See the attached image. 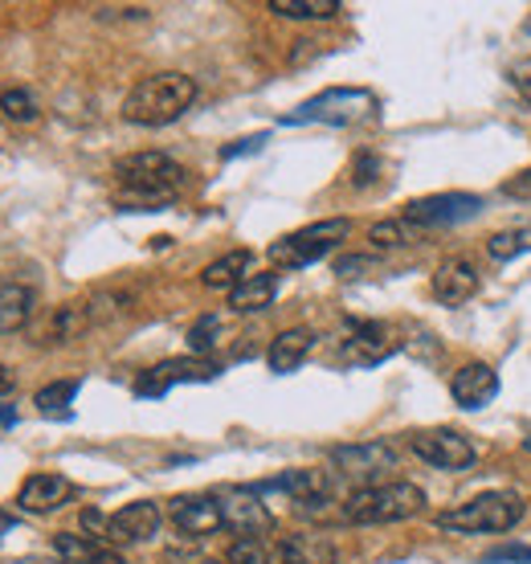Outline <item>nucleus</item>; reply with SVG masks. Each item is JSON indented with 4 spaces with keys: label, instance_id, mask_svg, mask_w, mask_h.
<instances>
[{
    "label": "nucleus",
    "instance_id": "obj_34",
    "mask_svg": "<svg viewBox=\"0 0 531 564\" xmlns=\"http://www.w3.org/2000/svg\"><path fill=\"white\" fill-rule=\"evenodd\" d=\"M503 193H507V197H531V169H528V172H519L516 181H507V184H503Z\"/></svg>",
    "mask_w": 531,
    "mask_h": 564
},
{
    "label": "nucleus",
    "instance_id": "obj_3",
    "mask_svg": "<svg viewBox=\"0 0 531 564\" xmlns=\"http://www.w3.org/2000/svg\"><path fill=\"white\" fill-rule=\"evenodd\" d=\"M519 520H523V499L516 491H483L458 508L442 511L437 528L458 536H483V532H511Z\"/></svg>",
    "mask_w": 531,
    "mask_h": 564
},
{
    "label": "nucleus",
    "instance_id": "obj_20",
    "mask_svg": "<svg viewBox=\"0 0 531 564\" xmlns=\"http://www.w3.org/2000/svg\"><path fill=\"white\" fill-rule=\"evenodd\" d=\"M54 552L62 556V564H123L119 552L98 544L95 536H74V532H57Z\"/></svg>",
    "mask_w": 531,
    "mask_h": 564
},
{
    "label": "nucleus",
    "instance_id": "obj_10",
    "mask_svg": "<svg viewBox=\"0 0 531 564\" xmlns=\"http://www.w3.org/2000/svg\"><path fill=\"white\" fill-rule=\"evenodd\" d=\"M392 352H401V336H397V327L377 324V319H351L348 336L339 344V356L348 365H380Z\"/></svg>",
    "mask_w": 531,
    "mask_h": 564
},
{
    "label": "nucleus",
    "instance_id": "obj_29",
    "mask_svg": "<svg viewBox=\"0 0 531 564\" xmlns=\"http://www.w3.org/2000/svg\"><path fill=\"white\" fill-rule=\"evenodd\" d=\"M368 241H372V250H397V246H405V221H380V226L368 229Z\"/></svg>",
    "mask_w": 531,
    "mask_h": 564
},
{
    "label": "nucleus",
    "instance_id": "obj_14",
    "mask_svg": "<svg viewBox=\"0 0 531 564\" xmlns=\"http://www.w3.org/2000/svg\"><path fill=\"white\" fill-rule=\"evenodd\" d=\"M160 532V508L152 499H136L119 508L115 516H107V540L111 544H143Z\"/></svg>",
    "mask_w": 531,
    "mask_h": 564
},
{
    "label": "nucleus",
    "instance_id": "obj_2",
    "mask_svg": "<svg viewBox=\"0 0 531 564\" xmlns=\"http://www.w3.org/2000/svg\"><path fill=\"white\" fill-rule=\"evenodd\" d=\"M196 102V83L181 70L152 74L131 86L123 99V119L136 128H169Z\"/></svg>",
    "mask_w": 531,
    "mask_h": 564
},
{
    "label": "nucleus",
    "instance_id": "obj_22",
    "mask_svg": "<svg viewBox=\"0 0 531 564\" xmlns=\"http://www.w3.org/2000/svg\"><path fill=\"white\" fill-rule=\"evenodd\" d=\"M279 295V274H250V279L229 291V307L238 315H253V311H266Z\"/></svg>",
    "mask_w": 531,
    "mask_h": 564
},
{
    "label": "nucleus",
    "instance_id": "obj_33",
    "mask_svg": "<svg viewBox=\"0 0 531 564\" xmlns=\"http://www.w3.org/2000/svg\"><path fill=\"white\" fill-rule=\"evenodd\" d=\"M262 143H266V135H250V140L229 143L221 155H225V160H234V155H246V152H262Z\"/></svg>",
    "mask_w": 531,
    "mask_h": 564
},
{
    "label": "nucleus",
    "instance_id": "obj_12",
    "mask_svg": "<svg viewBox=\"0 0 531 564\" xmlns=\"http://www.w3.org/2000/svg\"><path fill=\"white\" fill-rule=\"evenodd\" d=\"M332 463L344 479L364 482V487H377L380 475L397 466V451L389 442H356V446H336L332 451Z\"/></svg>",
    "mask_w": 531,
    "mask_h": 564
},
{
    "label": "nucleus",
    "instance_id": "obj_17",
    "mask_svg": "<svg viewBox=\"0 0 531 564\" xmlns=\"http://www.w3.org/2000/svg\"><path fill=\"white\" fill-rule=\"evenodd\" d=\"M434 295L446 307H462L478 295V270L466 258H446L434 274Z\"/></svg>",
    "mask_w": 531,
    "mask_h": 564
},
{
    "label": "nucleus",
    "instance_id": "obj_26",
    "mask_svg": "<svg viewBox=\"0 0 531 564\" xmlns=\"http://www.w3.org/2000/svg\"><path fill=\"white\" fill-rule=\"evenodd\" d=\"M78 397V381H54L37 393V410L45 417H71V401Z\"/></svg>",
    "mask_w": 531,
    "mask_h": 564
},
{
    "label": "nucleus",
    "instance_id": "obj_30",
    "mask_svg": "<svg viewBox=\"0 0 531 564\" xmlns=\"http://www.w3.org/2000/svg\"><path fill=\"white\" fill-rule=\"evenodd\" d=\"M507 78H511V90H516L519 99L531 107V57H519V62H511Z\"/></svg>",
    "mask_w": 531,
    "mask_h": 564
},
{
    "label": "nucleus",
    "instance_id": "obj_38",
    "mask_svg": "<svg viewBox=\"0 0 531 564\" xmlns=\"http://www.w3.org/2000/svg\"><path fill=\"white\" fill-rule=\"evenodd\" d=\"M523 451H531V434H528V437H523Z\"/></svg>",
    "mask_w": 531,
    "mask_h": 564
},
{
    "label": "nucleus",
    "instance_id": "obj_24",
    "mask_svg": "<svg viewBox=\"0 0 531 564\" xmlns=\"http://www.w3.org/2000/svg\"><path fill=\"white\" fill-rule=\"evenodd\" d=\"M270 13L291 17V21H327L339 13L336 0H270Z\"/></svg>",
    "mask_w": 531,
    "mask_h": 564
},
{
    "label": "nucleus",
    "instance_id": "obj_32",
    "mask_svg": "<svg viewBox=\"0 0 531 564\" xmlns=\"http://www.w3.org/2000/svg\"><path fill=\"white\" fill-rule=\"evenodd\" d=\"M377 172H380V160H377V155L360 152V155H356V169H351V184H356V188H364V184L377 181Z\"/></svg>",
    "mask_w": 531,
    "mask_h": 564
},
{
    "label": "nucleus",
    "instance_id": "obj_5",
    "mask_svg": "<svg viewBox=\"0 0 531 564\" xmlns=\"http://www.w3.org/2000/svg\"><path fill=\"white\" fill-rule=\"evenodd\" d=\"M377 115V95L360 86H332L315 99H307L299 111H291L282 123H327V128H356L364 119Z\"/></svg>",
    "mask_w": 531,
    "mask_h": 564
},
{
    "label": "nucleus",
    "instance_id": "obj_4",
    "mask_svg": "<svg viewBox=\"0 0 531 564\" xmlns=\"http://www.w3.org/2000/svg\"><path fill=\"white\" fill-rule=\"evenodd\" d=\"M425 508V491L405 479L377 482V487H360L344 503V520L348 523H401L413 520Z\"/></svg>",
    "mask_w": 531,
    "mask_h": 564
},
{
    "label": "nucleus",
    "instance_id": "obj_16",
    "mask_svg": "<svg viewBox=\"0 0 531 564\" xmlns=\"http://www.w3.org/2000/svg\"><path fill=\"white\" fill-rule=\"evenodd\" d=\"M74 499V482L66 475H29L21 482V495H17V503L33 516H45V511H57L62 503H71Z\"/></svg>",
    "mask_w": 531,
    "mask_h": 564
},
{
    "label": "nucleus",
    "instance_id": "obj_39",
    "mask_svg": "<svg viewBox=\"0 0 531 564\" xmlns=\"http://www.w3.org/2000/svg\"><path fill=\"white\" fill-rule=\"evenodd\" d=\"M205 564H229V561H205Z\"/></svg>",
    "mask_w": 531,
    "mask_h": 564
},
{
    "label": "nucleus",
    "instance_id": "obj_27",
    "mask_svg": "<svg viewBox=\"0 0 531 564\" xmlns=\"http://www.w3.org/2000/svg\"><path fill=\"white\" fill-rule=\"evenodd\" d=\"M37 111H42V107H37V99L29 95L25 86H13V90H4V95H0V115H4V119H13V123H33Z\"/></svg>",
    "mask_w": 531,
    "mask_h": 564
},
{
    "label": "nucleus",
    "instance_id": "obj_37",
    "mask_svg": "<svg viewBox=\"0 0 531 564\" xmlns=\"http://www.w3.org/2000/svg\"><path fill=\"white\" fill-rule=\"evenodd\" d=\"M9 528H13V516H9V511H0V536H4Z\"/></svg>",
    "mask_w": 531,
    "mask_h": 564
},
{
    "label": "nucleus",
    "instance_id": "obj_6",
    "mask_svg": "<svg viewBox=\"0 0 531 564\" xmlns=\"http://www.w3.org/2000/svg\"><path fill=\"white\" fill-rule=\"evenodd\" d=\"M351 226L348 217H327V221H315V226H303L279 238L270 246V262L282 270H299V267H311V262H319L336 250L339 241H348Z\"/></svg>",
    "mask_w": 531,
    "mask_h": 564
},
{
    "label": "nucleus",
    "instance_id": "obj_23",
    "mask_svg": "<svg viewBox=\"0 0 531 564\" xmlns=\"http://www.w3.org/2000/svg\"><path fill=\"white\" fill-rule=\"evenodd\" d=\"M33 315V291L25 282H0V332H21Z\"/></svg>",
    "mask_w": 531,
    "mask_h": 564
},
{
    "label": "nucleus",
    "instance_id": "obj_7",
    "mask_svg": "<svg viewBox=\"0 0 531 564\" xmlns=\"http://www.w3.org/2000/svg\"><path fill=\"white\" fill-rule=\"evenodd\" d=\"M483 213V197L475 193H434V197H418L409 200L401 221L418 229H437V226H462Z\"/></svg>",
    "mask_w": 531,
    "mask_h": 564
},
{
    "label": "nucleus",
    "instance_id": "obj_13",
    "mask_svg": "<svg viewBox=\"0 0 531 564\" xmlns=\"http://www.w3.org/2000/svg\"><path fill=\"white\" fill-rule=\"evenodd\" d=\"M169 520L184 536H209V532L225 528L221 499L217 495H181V499L169 503Z\"/></svg>",
    "mask_w": 531,
    "mask_h": 564
},
{
    "label": "nucleus",
    "instance_id": "obj_31",
    "mask_svg": "<svg viewBox=\"0 0 531 564\" xmlns=\"http://www.w3.org/2000/svg\"><path fill=\"white\" fill-rule=\"evenodd\" d=\"M483 564H531V549L528 544H503V549H490Z\"/></svg>",
    "mask_w": 531,
    "mask_h": 564
},
{
    "label": "nucleus",
    "instance_id": "obj_11",
    "mask_svg": "<svg viewBox=\"0 0 531 564\" xmlns=\"http://www.w3.org/2000/svg\"><path fill=\"white\" fill-rule=\"evenodd\" d=\"M409 446L421 463L437 466V470H466L478 458L475 442L458 430H421V434L409 437Z\"/></svg>",
    "mask_w": 531,
    "mask_h": 564
},
{
    "label": "nucleus",
    "instance_id": "obj_8",
    "mask_svg": "<svg viewBox=\"0 0 531 564\" xmlns=\"http://www.w3.org/2000/svg\"><path fill=\"white\" fill-rule=\"evenodd\" d=\"M221 377L217 360L205 356H181V360H160L155 368H148L140 381H136V397H164L172 384H205Z\"/></svg>",
    "mask_w": 531,
    "mask_h": 564
},
{
    "label": "nucleus",
    "instance_id": "obj_1",
    "mask_svg": "<svg viewBox=\"0 0 531 564\" xmlns=\"http://www.w3.org/2000/svg\"><path fill=\"white\" fill-rule=\"evenodd\" d=\"M115 176H119V209L155 213L181 193L188 172L164 152H131L115 164Z\"/></svg>",
    "mask_w": 531,
    "mask_h": 564
},
{
    "label": "nucleus",
    "instance_id": "obj_28",
    "mask_svg": "<svg viewBox=\"0 0 531 564\" xmlns=\"http://www.w3.org/2000/svg\"><path fill=\"white\" fill-rule=\"evenodd\" d=\"M217 336H221V319L217 315H201L188 327V348H193V356H205L209 348H217Z\"/></svg>",
    "mask_w": 531,
    "mask_h": 564
},
{
    "label": "nucleus",
    "instance_id": "obj_21",
    "mask_svg": "<svg viewBox=\"0 0 531 564\" xmlns=\"http://www.w3.org/2000/svg\"><path fill=\"white\" fill-rule=\"evenodd\" d=\"M250 267H253L250 250H229V254H221L217 262H209V267L201 270V282L209 291H234V286H241V282L250 279Z\"/></svg>",
    "mask_w": 531,
    "mask_h": 564
},
{
    "label": "nucleus",
    "instance_id": "obj_25",
    "mask_svg": "<svg viewBox=\"0 0 531 564\" xmlns=\"http://www.w3.org/2000/svg\"><path fill=\"white\" fill-rule=\"evenodd\" d=\"M531 250V226H516V229H499L487 238V254L495 262H511V258L528 254Z\"/></svg>",
    "mask_w": 531,
    "mask_h": 564
},
{
    "label": "nucleus",
    "instance_id": "obj_9",
    "mask_svg": "<svg viewBox=\"0 0 531 564\" xmlns=\"http://www.w3.org/2000/svg\"><path fill=\"white\" fill-rule=\"evenodd\" d=\"M217 499H221L225 528L238 532L241 540H266L274 532V516H270V508H266L262 495L253 491V487H229Z\"/></svg>",
    "mask_w": 531,
    "mask_h": 564
},
{
    "label": "nucleus",
    "instance_id": "obj_19",
    "mask_svg": "<svg viewBox=\"0 0 531 564\" xmlns=\"http://www.w3.org/2000/svg\"><path fill=\"white\" fill-rule=\"evenodd\" d=\"M311 348H315V332H311V327H286V332H279L274 344H270L266 365L274 368V372H294V368L307 360Z\"/></svg>",
    "mask_w": 531,
    "mask_h": 564
},
{
    "label": "nucleus",
    "instance_id": "obj_35",
    "mask_svg": "<svg viewBox=\"0 0 531 564\" xmlns=\"http://www.w3.org/2000/svg\"><path fill=\"white\" fill-rule=\"evenodd\" d=\"M17 389V381H13V372H9V368L0 365V393H13Z\"/></svg>",
    "mask_w": 531,
    "mask_h": 564
},
{
    "label": "nucleus",
    "instance_id": "obj_15",
    "mask_svg": "<svg viewBox=\"0 0 531 564\" xmlns=\"http://www.w3.org/2000/svg\"><path fill=\"white\" fill-rule=\"evenodd\" d=\"M449 397L458 401L462 410H487L490 401L499 397V377L490 365H462L449 377Z\"/></svg>",
    "mask_w": 531,
    "mask_h": 564
},
{
    "label": "nucleus",
    "instance_id": "obj_18",
    "mask_svg": "<svg viewBox=\"0 0 531 564\" xmlns=\"http://www.w3.org/2000/svg\"><path fill=\"white\" fill-rule=\"evenodd\" d=\"M90 324H95V307H90V303H62V307H54L50 324L37 332V344H42V348L71 344V339L83 336Z\"/></svg>",
    "mask_w": 531,
    "mask_h": 564
},
{
    "label": "nucleus",
    "instance_id": "obj_36",
    "mask_svg": "<svg viewBox=\"0 0 531 564\" xmlns=\"http://www.w3.org/2000/svg\"><path fill=\"white\" fill-rule=\"evenodd\" d=\"M13 422H17L13 405H0V425H13Z\"/></svg>",
    "mask_w": 531,
    "mask_h": 564
}]
</instances>
